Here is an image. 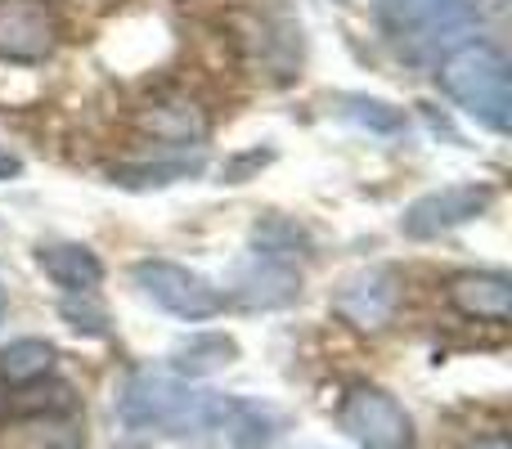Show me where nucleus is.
Masks as SVG:
<instances>
[{
  "instance_id": "a211bd4d",
  "label": "nucleus",
  "mask_w": 512,
  "mask_h": 449,
  "mask_svg": "<svg viewBox=\"0 0 512 449\" xmlns=\"http://www.w3.org/2000/svg\"><path fill=\"white\" fill-rule=\"evenodd\" d=\"M203 171V158H158V162H126L113 167V185L122 189H167Z\"/></svg>"
},
{
  "instance_id": "f3484780",
  "label": "nucleus",
  "mask_w": 512,
  "mask_h": 449,
  "mask_svg": "<svg viewBox=\"0 0 512 449\" xmlns=\"http://www.w3.org/2000/svg\"><path fill=\"white\" fill-rule=\"evenodd\" d=\"M252 256H270V261L292 265L297 256H310V229L279 212L261 216L252 225Z\"/></svg>"
},
{
  "instance_id": "b1692460",
  "label": "nucleus",
  "mask_w": 512,
  "mask_h": 449,
  "mask_svg": "<svg viewBox=\"0 0 512 449\" xmlns=\"http://www.w3.org/2000/svg\"><path fill=\"white\" fill-rule=\"evenodd\" d=\"M5 409H9V396H5V387H0V418H5Z\"/></svg>"
},
{
  "instance_id": "1a4fd4ad",
  "label": "nucleus",
  "mask_w": 512,
  "mask_h": 449,
  "mask_svg": "<svg viewBox=\"0 0 512 449\" xmlns=\"http://www.w3.org/2000/svg\"><path fill=\"white\" fill-rule=\"evenodd\" d=\"M230 297L243 310H283L301 297V274L297 265L270 261V256H248L230 274Z\"/></svg>"
},
{
  "instance_id": "7ed1b4c3",
  "label": "nucleus",
  "mask_w": 512,
  "mask_h": 449,
  "mask_svg": "<svg viewBox=\"0 0 512 449\" xmlns=\"http://www.w3.org/2000/svg\"><path fill=\"white\" fill-rule=\"evenodd\" d=\"M131 279L153 306L176 315V319H185V324H203V319H216L225 310V292L212 288L203 274L180 265V261L144 256V261L131 265Z\"/></svg>"
},
{
  "instance_id": "aec40b11",
  "label": "nucleus",
  "mask_w": 512,
  "mask_h": 449,
  "mask_svg": "<svg viewBox=\"0 0 512 449\" xmlns=\"http://www.w3.org/2000/svg\"><path fill=\"white\" fill-rule=\"evenodd\" d=\"M63 319L86 337H104L108 333V315L104 306H95L90 297H63Z\"/></svg>"
},
{
  "instance_id": "f03ea898",
  "label": "nucleus",
  "mask_w": 512,
  "mask_h": 449,
  "mask_svg": "<svg viewBox=\"0 0 512 449\" xmlns=\"http://www.w3.org/2000/svg\"><path fill=\"white\" fill-rule=\"evenodd\" d=\"M441 90L454 99L463 117L486 126L490 135H508L512 126V90H508V59L490 41H463L436 68Z\"/></svg>"
},
{
  "instance_id": "4468645a",
  "label": "nucleus",
  "mask_w": 512,
  "mask_h": 449,
  "mask_svg": "<svg viewBox=\"0 0 512 449\" xmlns=\"http://www.w3.org/2000/svg\"><path fill=\"white\" fill-rule=\"evenodd\" d=\"M0 449H81V423L77 414L32 409L0 432Z\"/></svg>"
},
{
  "instance_id": "6ab92c4d",
  "label": "nucleus",
  "mask_w": 512,
  "mask_h": 449,
  "mask_svg": "<svg viewBox=\"0 0 512 449\" xmlns=\"http://www.w3.org/2000/svg\"><path fill=\"white\" fill-rule=\"evenodd\" d=\"M342 117L373 135H396L405 131V108L387 104V99H369V95H342Z\"/></svg>"
},
{
  "instance_id": "ddd939ff",
  "label": "nucleus",
  "mask_w": 512,
  "mask_h": 449,
  "mask_svg": "<svg viewBox=\"0 0 512 449\" xmlns=\"http://www.w3.org/2000/svg\"><path fill=\"white\" fill-rule=\"evenodd\" d=\"M450 306L459 310L463 319H477V324H508L512 310V283L508 274L499 270H463L450 279L445 288Z\"/></svg>"
},
{
  "instance_id": "412c9836",
  "label": "nucleus",
  "mask_w": 512,
  "mask_h": 449,
  "mask_svg": "<svg viewBox=\"0 0 512 449\" xmlns=\"http://www.w3.org/2000/svg\"><path fill=\"white\" fill-rule=\"evenodd\" d=\"M270 158H274L270 149H252V153H239V158H230V162H225V185H243V180H248V171L265 167Z\"/></svg>"
},
{
  "instance_id": "f8f14e48",
  "label": "nucleus",
  "mask_w": 512,
  "mask_h": 449,
  "mask_svg": "<svg viewBox=\"0 0 512 449\" xmlns=\"http://www.w3.org/2000/svg\"><path fill=\"white\" fill-rule=\"evenodd\" d=\"M36 265H41V274L54 288H63V297H95V288L104 283V261L86 243H72V238L41 243L36 247Z\"/></svg>"
},
{
  "instance_id": "f257e3e1",
  "label": "nucleus",
  "mask_w": 512,
  "mask_h": 449,
  "mask_svg": "<svg viewBox=\"0 0 512 449\" xmlns=\"http://www.w3.org/2000/svg\"><path fill=\"white\" fill-rule=\"evenodd\" d=\"M212 400L216 391H198L189 387L176 373H153L140 369L122 382L117 391V423L126 432L140 436H194L207 432V418H212Z\"/></svg>"
},
{
  "instance_id": "9d476101",
  "label": "nucleus",
  "mask_w": 512,
  "mask_h": 449,
  "mask_svg": "<svg viewBox=\"0 0 512 449\" xmlns=\"http://www.w3.org/2000/svg\"><path fill=\"white\" fill-rule=\"evenodd\" d=\"M207 432L221 436L225 449H270L274 436L283 432V418L274 414L261 400H243V396H216L212 400V418Z\"/></svg>"
},
{
  "instance_id": "9b49d317",
  "label": "nucleus",
  "mask_w": 512,
  "mask_h": 449,
  "mask_svg": "<svg viewBox=\"0 0 512 449\" xmlns=\"http://www.w3.org/2000/svg\"><path fill=\"white\" fill-rule=\"evenodd\" d=\"M135 126L162 144H198L212 122H207V108L198 104V99L176 95V90H162V95H153L149 104L135 108Z\"/></svg>"
},
{
  "instance_id": "2eb2a0df",
  "label": "nucleus",
  "mask_w": 512,
  "mask_h": 449,
  "mask_svg": "<svg viewBox=\"0 0 512 449\" xmlns=\"http://www.w3.org/2000/svg\"><path fill=\"white\" fill-rule=\"evenodd\" d=\"M239 360V342L225 333H194L185 342L171 346V373L176 378H207V373L225 369V364Z\"/></svg>"
},
{
  "instance_id": "39448f33",
  "label": "nucleus",
  "mask_w": 512,
  "mask_h": 449,
  "mask_svg": "<svg viewBox=\"0 0 512 449\" xmlns=\"http://www.w3.org/2000/svg\"><path fill=\"white\" fill-rule=\"evenodd\" d=\"M373 14L400 50H432L477 18L468 0H373Z\"/></svg>"
},
{
  "instance_id": "20e7f679",
  "label": "nucleus",
  "mask_w": 512,
  "mask_h": 449,
  "mask_svg": "<svg viewBox=\"0 0 512 449\" xmlns=\"http://www.w3.org/2000/svg\"><path fill=\"white\" fill-rule=\"evenodd\" d=\"M337 427L360 449H418L414 418L391 391L373 387V382L346 387L342 405H337Z\"/></svg>"
},
{
  "instance_id": "423d86ee",
  "label": "nucleus",
  "mask_w": 512,
  "mask_h": 449,
  "mask_svg": "<svg viewBox=\"0 0 512 449\" xmlns=\"http://www.w3.org/2000/svg\"><path fill=\"white\" fill-rule=\"evenodd\" d=\"M495 203V189L490 185H445V189H427V194H418L414 203L405 207V216H400V234L405 238H441L450 234V229L477 221L486 207Z\"/></svg>"
},
{
  "instance_id": "dca6fc26",
  "label": "nucleus",
  "mask_w": 512,
  "mask_h": 449,
  "mask_svg": "<svg viewBox=\"0 0 512 449\" xmlns=\"http://www.w3.org/2000/svg\"><path fill=\"white\" fill-rule=\"evenodd\" d=\"M54 346L41 337H18L0 351V387H36L54 373Z\"/></svg>"
},
{
  "instance_id": "0eeeda50",
  "label": "nucleus",
  "mask_w": 512,
  "mask_h": 449,
  "mask_svg": "<svg viewBox=\"0 0 512 449\" xmlns=\"http://www.w3.org/2000/svg\"><path fill=\"white\" fill-rule=\"evenodd\" d=\"M405 279L391 265H364V270L346 274L333 292V315L355 328H382L400 306Z\"/></svg>"
},
{
  "instance_id": "5701e85b",
  "label": "nucleus",
  "mask_w": 512,
  "mask_h": 449,
  "mask_svg": "<svg viewBox=\"0 0 512 449\" xmlns=\"http://www.w3.org/2000/svg\"><path fill=\"white\" fill-rule=\"evenodd\" d=\"M463 449H508V441H504V436H486V441H472Z\"/></svg>"
},
{
  "instance_id": "6e6552de",
  "label": "nucleus",
  "mask_w": 512,
  "mask_h": 449,
  "mask_svg": "<svg viewBox=\"0 0 512 449\" xmlns=\"http://www.w3.org/2000/svg\"><path fill=\"white\" fill-rule=\"evenodd\" d=\"M59 45V23L41 0H0V63H41Z\"/></svg>"
},
{
  "instance_id": "4be33fe9",
  "label": "nucleus",
  "mask_w": 512,
  "mask_h": 449,
  "mask_svg": "<svg viewBox=\"0 0 512 449\" xmlns=\"http://www.w3.org/2000/svg\"><path fill=\"white\" fill-rule=\"evenodd\" d=\"M18 176H23V158L9 153V149H0V185H5V180H18Z\"/></svg>"
}]
</instances>
